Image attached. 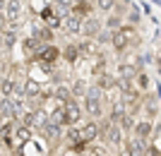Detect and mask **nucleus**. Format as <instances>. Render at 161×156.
I'll use <instances>...</instances> for the list:
<instances>
[{"label":"nucleus","instance_id":"1","mask_svg":"<svg viewBox=\"0 0 161 156\" xmlns=\"http://www.w3.org/2000/svg\"><path fill=\"white\" fill-rule=\"evenodd\" d=\"M84 113H87L92 120H99L101 116H103V91H101L99 87H87V91H84Z\"/></svg>","mask_w":161,"mask_h":156},{"label":"nucleus","instance_id":"2","mask_svg":"<svg viewBox=\"0 0 161 156\" xmlns=\"http://www.w3.org/2000/svg\"><path fill=\"white\" fill-rule=\"evenodd\" d=\"M140 110L144 113L147 120H156L159 113H161V99H159V96H152V94H144V96H142Z\"/></svg>","mask_w":161,"mask_h":156},{"label":"nucleus","instance_id":"3","mask_svg":"<svg viewBox=\"0 0 161 156\" xmlns=\"http://www.w3.org/2000/svg\"><path fill=\"white\" fill-rule=\"evenodd\" d=\"M82 116H84V110H82V106L75 99L63 103V125H77L82 120Z\"/></svg>","mask_w":161,"mask_h":156},{"label":"nucleus","instance_id":"4","mask_svg":"<svg viewBox=\"0 0 161 156\" xmlns=\"http://www.w3.org/2000/svg\"><path fill=\"white\" fill-rule=\"evenodd\" d=\"M123 135H125V132H123L115 122H111V125H108V130L101 135V142L108 144V147H123V139H125Z\"/></svg>","mask_w":161,"mask_h":156},{"label":"nucleus","instance_id":"5","mask_svg":"<svg viewBox=\"0 0 161 156\" xmlns=\"http://www.w3.org/2000/svg\"><path fill=\"white\" fill-rule=\"evenodd\" d=\"M41 135H43L46 142H58L60 135H63V125H58V122H53L51 118H46V120L41 122Z\"/></svg>","mask_w":161,"mask_h":156},{"label":"nucleus","instance_id":"6","mask_svg":"<svg viewBox=\"0 0 161 156\" xmlns=\"http://www.w3.org/2000/svg\"><path fill=\"white\" fill-rule=\"evenodd\" d=\"M22 12H24V7H22L19 0H7L5 5V19L10 27H14V24H19L22 22Z\"/></svg>","mask_w":161,"mask_h":156},{"label":"nucleus","instance_id":"7","mask_svg":"<svg viewBox=\"0 0 161 156\" xmlns=\"http://www.w3.org/2000/svg\"><path fill=\"white\" fill-rule=\"evenodd\" d=\"M101 29H103V19L84 17V19H82V31H80V34L84 36V39H96V34H99Z\"/></svg>","mask_w":161,"mask_h":156},{"label":"nucleus","instance_id":"8","mask_svg":"<svg viewBox=\"0 0 161 156\" xmlns=\"http://www.w3.org/2000/svg\"><path fill=\"white\" fill-rule=\"evenodd\" d=\"M60 58V48L58 46H53V43H48V46H43L39 51V55L34 58V60H39V62H43V65H53L55 60Z\"/></svg>","mask_w":161,"mask_h":156},{"label":"nucleus","instance_id":"9","mask_svg":"<svg viewBox=\"0 0 161 156\" xmlns=\"http://www.w3.org/2000/svg\"><path fill=\"white\" fill-rule=\"evenodd\" d=\"M12 135H14V137H12V142H14V151H17V149H22V147H24V144H27L29 139H31L34 130L19 122V125H17V127L12 130Z\"/></svg>","mask_w":161,"mask_h":156},{"label":"nucleus","instance_id":"10","mask_svg":"<svg viewBox=\"0 0 161 156\" xmlns=\"http://www.w3.org/2000/svg\"><path fill=\"white\" fill-rule=\"evenodd\" d=\"M152 130H154V120H147V118H142V120H135V127H132V135L149 142V137H152Z\"/></svg>","mask_w":161,"mask_h":156},{"label":"nucleus","instance_id":"11","mask_svg":"<svg viewBox=\"0 0 161 156\" xmlns=\"http://www.w3.org/2000/svg\"><path fill=\"white\" fill-rule=\"evenodd\" d=\"M63 29H65V34H80L82 31V17L75 12H67L65 17H63Z\"/></svg>","mask_w":161,"mask_h":156},{"label":"nucleus","instance_id":"12","mask_svg":"<svg viewBox=\"0 0 161 156\" xmlns=\"http://www.w3.org/2000/svg\"><path fill=\"white\" fill-rule=\"evenodd\" d=\"M41 22H43L46 27H51V29H58V27L63 24V17H58L53 7H51V5H46L43 10H41Z\"/></svg>","mask_w":161,"mask_h":156},{"label":"nucleus","instance_id":"13","mask_svg":"<svg viewBox=\"0 0 161 156\" xmlns=\"http://www.w3.org/2000/svg\"><path fill=\"white\" fill-rule=\"evenodd\" d=\"M43 48V43H41L39 39H34V36H27V39H22V51H24V55H29V58H36L39 55V51Z\"/></svg>","mask_w":161,"mask_h":156},{"label":"nucleus","instance_id":"14","mask_svg":"<svg viewBox=\"0 0 161 156\" xmlns=\"http://www.w3.org/2000/svg\"><path fill=\"white\" fill-rule=\"evenodd\" d=\"M96 77V87L101 89V91H108V89H113L115 84H118V75H111V72H99V75H94Z\"/></svg>","mask_w":161,"mask_h":156},{"label":"nucleus","instance_id":"15","mask_svg":"<svg viewBox=\"0 0 161 156\" xmlns=\"http://www.w3.org/2000/svg\"><path fill=\"white\" fill-rule=\"evenodd\" d=\"M14 43H17V31L7 24L5 29H0V46L5 48V51H12Z\"/></svg>","mask_w":161,"mask_h":156},{"label":"nucleus","instance_id":"16","mask_svg":"<svg viewBox=\"0 0 161 156\" xmlns=\"http://www.w3.org/2000/svg\"><path fill=\"white\" fill-rule=\"evenodd\" d=\"M60 58L67 62V65H77V60H80V48H77V43H67L65 48L60 51Z\"/></svg>","mask_w":161,"mask_h":156},{"label":"nucleus","instance_id":"17","mask_svg":"<svg viewBox=\"0 0 161 156\" xmlns=\"http://www.w3.org/2000/svg\"><path fill=\"white\" fill-rule=\"evenodd\" d=\"M80 135H82V139H84L87 144H92L96 137H99V122H96V120H89L87 125H82Z\"/></svg>","mask_w":161,"mask_h":156},{"label":"nucleus","instance_id":"18","mask_svg":"<svg viewBox=\"0 0 161 156\" xmlns=\"http://www.w3.org/2000/svg\"><path fill=\"white\" fill-rule=\"evenodd\" d=\"M31 36H34V39H39L41 43H53V29L46 27V24L34 27V29H31Z\"/></svg>","mask_w":161,"mask_h":156},{"label":"nucleus","instance_id":"19","mask_svg":"<svg viewBox=\"0 0 161 156\" xmlns=\"http://www.w3.org/2000/svg\"><path fill=\"white\" fill-rule=\"evenodd\" d=\"M92 10H94V5H92L89 0H75L72 7H70V12L80 14L82 19H84V17H89V14H92Z\"/></svg>","mask_w":161,"mask_h":156},{"label":"nucleus","instance_id":"20","mask_svg":"<svg viewBox=\"0 0 161 156\" xmlns=\"http://www.w3.org/2000/svg\"><path fill=\"white\" fill-rule=\"evenodd\" d=\"M14 89H17V79H14L12 75L0 77V96H12Z\"/></svg>","mask_w":161,"mask_h":156},{"label":"nucleus","instance_id":"21","mask_svg":"<svg viewBox=\"0 0 161 156\" xmlns=\"http://www.w3.org/2000/svg\"><path fill=\"white\" fill-rule=\"evenodd\" d=\"M137 72H140V70L135 67L130 60H128V62H120V65H118V79H130V82H132Z\"/></svg>","mask_w":161,"mask_h":156},{"label":"nucleus","instance_id":"22","mask_svg":"<svg viewBox=\"0 0 161 156\" xmlns=\"http://www.w3.org/2000/svg\"><path fill=\"white\" fill-rule=\"evenodd\" d=\"M41 84L36 79H29L27 77V82H24V87H22V91H24V99H36V96L41 94Z\"/></svg>","mask_w":161,"mask_h":156},{"label":"nucleus","instance_id":"23","mask_svg":"<svg viewBox=\"0 0 161 156\" xmlns=\"http://www.w3.org/2000/svg\"><path fill=\"white\" fill-rule=\"evenodd\" d=\"M123 24H125V17H120V14H115V12H108L106 22H103V29H108V31H115V29H120Z\"/></svg>","mask_w":161,"mask_h":156},{"label":"nucleus","instance_id":"24","mask_svg":"<svg viewBox=\"0 0 161 156\" xmlns=\"http://www.w3.org/2000/svg\"><path fill=\"white\" fill-rule=\"evenodd\" d=\"M53 99H58L60 103L72 101V91H70V84H58V87L53 89Z\"/></svg>","mask_w":161,"mask_h":156},{"label":"nucleus","instance_id":"25","mask_svg":"<svg viewBox=\"0 0 161 156\" xmlns=\"http://www.w3.org/2000/svg\"><path fill=\"white\" fill-rule=\"evenodd\" d=\"M115 125H118V127H120L125 135H128V132H132V127H135V118H132V113H123L120 120L115 122Z\"/></svg>","mask_w":161,"mask_h":156},{"label":"nucleus","instance_id":"26","mask_svg":"<svg viewBox=\"0 0 161 156\" xmlns=\"http://www.w3.org/2000/svg\"><path fill=\"white\" fill-rule=\"evenodd\" d=\"M125 19H128V24L137 27V24L142 22V10H140V7H132V5H130V7H128V17H125Z\"/></svg>","mask_w":161,"mask_h":156},{"label":"nucleus","instance_id":"27","mask_svg":"<svg viewBox=\"0 0 161 156\" xmlns=\"http://www.w3.org/2000/svg\"><path fill=\"white\" fill-rule=\"evenodd\" d=\"M70 91H72V96H84V91H87V82L82 79V77H77V79L70 84Z\"/></svg>","mask_w":161,"mask_h":156},{"label":"nucleus","instance_id":"28","mask_svg":"<svg viewBox=\"0 0 161 156\" xmlns=\"http://www.w3.org/2000/svg\"><path fill=\"white\" fill-rule=\"evenodd\" d=\"M135 84H137V87H140V89H147L149 87V75H147V72H144V70H140V72H137V75H135Z\"/></svg>","mask_w":161,"mask_h":156},{"label":"nucleus","instance_id":"29","mask_svg":"<svg viewBox=\"0 0 161 156\" xmlns=\"http://www.w3.org/2000/svg\"><path fill=\"white\" fill-rule=\"evenodd\" d=\"M113 5H115V0H96V3H94L96 10H99V12H106V14L113 10Z\"/></svg>","mask_w":161,"mask_h":156},{"label":"nucleus","instance_id":"30","mask_svg":"<svg viewBox=\"0 0 161 156\" xmlns=\"http://www.w3.org/2000/svg\"><path fill=\"white\" fill-rule=\"evenodd\" d=\"M142 156H161V149L156 147V144H144V151H142Z\"/></svg>","mask_w":161,"mask_h":156},{"label":"nucleus","instance_id":"31","mask_svg":"<svg viewBox=\"0 0 161 156\" xmlns=\"http://www.w3.org/2000/svg\"><path fill=\"white\" fill-rule=\"evenodd\" d=\"M7 27V19H5V12H0V29Z\"/></svg>","mask_w":161,"mask_h":156},{"label":"nucleus","instance_id":"32","mask_svg":"<svg viewBox=\"0 0 161 156\" xmlns=\"http://www.w3.org/2000/svg\"><path fill=\"white\" fill-rule=\"evenodd\" d=\"M5 5H7V0H0V12H5Z\"/></svg>","mask_w":161,"mask_h":156},{"label":"nucleus","instance_id":"33","mask_svg":"<svg viewBox=\"0 0 161 156\" xmlns=\"http://www.w3.org/2000/svg\"><path fill=\"white\" fill-rule=\"evenodd\" d=\"M156 62H159V67H161V51H159V55H156Z\"/></svg>","mask_w":161,"mask_h":156},{"label":"nucleus","instance_id":"34","mask_svg":"<svg viewBox=\"0 0 161 156\" xmlns=\"http://www.w3.org/2000/svg\"><path fill=\"white\" fill-rule=\"evenodd\" d=\"M0 149H3V142H0Z\"/></svg>","mask_w":161,"mask_h":156}]
</instances>
